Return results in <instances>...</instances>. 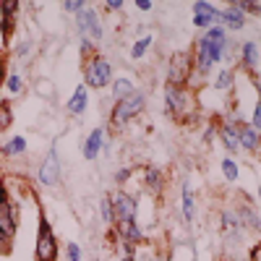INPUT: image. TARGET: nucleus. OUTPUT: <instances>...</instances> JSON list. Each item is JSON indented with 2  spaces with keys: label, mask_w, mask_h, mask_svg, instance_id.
Segmentation results:
<instances>
[{
  "label": "nucleus",
  "mask_w": 261,
  "mask_h": 261,
  "mask_svg": "<svg viewBox=\"0 0 261 261\" xmlns=\"http://www.w3.org/2000/svg\"><path fill=\"white\" fill-rule=\"evenodd\" d=\"M222 225H225V230H238L241 220H238V214H230V212H225V214H222Z\"/></svg>",
  "instance_id": "bb28decb"
},
{
  "label": "nucleus",
  "mask_w": 261,
  "mask_h": 261,
  "mask_svg": "<svg viewBox=\"0 0 261 261\" xmlns=\"http://www.w3.org/2000/svg\"><path fill=\"white\" fill-rule=\"evenodd\" d=\"M191 105H193V97H191L188 89H180V86H165V110L178 123H186L193 115Z\"/></svg>",
  "instance_id": "f03ea898"
},
{
  "label": "nucleus",
  "mask_w": 261,
  "mask_h": 261,
  "mask_svg": "<svg viewBox=\"0 0 261 261\" xmlns=\"http://www.w3.org/2000/svg\"><path fill=\"white\" fill-rule=\"evenodd\" d=\"M238 220H241V225H248V227H253V230H261V220H258V214L256 212H251V209H241V217H238Z\"/></svg>",
  "instance_id": "5701e85b"
},
{
  "label": "nucleus",
  "mask_w": 261,
  "mask_h": 261,
  "mask_svg": "<svg viewBox=\"0 0 261 261\" xmlns=\"http://www.w3.org/2000/svg\"><path fill=\"white\" fill-rule=\"evenodd\" d=\"M113 212H115V225L125 220H136V199L125 191H118L113 196Z\"/></svg>",
  "instance_id": "6e6552de"
},
{
  "label": "nucleus",
  "mask_w": 261,
  "mask_h": 261,
  "mask_svg": "<svg viewBox=\"0 0 261 261\" xmlns=\"http://www.w3.org/2000/svg\"><path fill=\"white\" fill-rule=\"evenodd\" d=\"M144 188H146L149 193H162V188H165V175H162V170L146 167V170H144Z\"/></svg>",
  "instance_id": "4468645a"
},
{
  "label": "nucleus",
  "mask_w": 261,
  "mask_h": 261,
  "mask_svg": "<svg viewBox=\"0 0 261 261\" xmlns=\"http://www.w3.org/2000/svg\"><path fill=\"white\" fill-rule=\"evenodd\" d=\"M3 79H6L3 76V60H0V84H3Z\"/></svg>",
  "instance_id": "4c0bfd02"
},
{
  "label": "nucleus",
  "mask_w": 261,
  "mask_h": 261,
  "mask_svg": "<svg viewBox=\"0 0 261 261\" xmlns=\"http://www.w3.org/2000/svg\"><path fill=\"white\" fill-rule=\"evenodd\" d=\"M258 199H261V186H258Z\"/></svg>",
  "instance_id": "ea45409f"
},
{
  "label": "nucleus",
  "mask_w": 261,
  "mask_h": 261,
  "mask_svg": "<svg viewBox=\"0 0 261 261\" xmlns=\"http://www.w3.org/2000/svg\"><path fill=\"white\" fill-rule=\"evenodd\" d=\"M241 58H243V65H246L248 71H256L258 68V45H256V42H243Z\"/></svg>",
  "instance_id": "dca6fc26"
},
{
  "label": "nucleus",
  "mask_w": 261,
  "mask_h": 261,
  "mask_svg": "<svg viewBox=\"0 0 261 261\" xmlns=\"http://www.w3.org/2000/svg\"><path fill=\"white\" fill-rule=\"evenodd\" d=\"M63 8L71 11V13H81V11H84V3H79V0H71V3H65Z\"/></svg>",
  "instance_id": "72a5a7b5"
},
{
  "label": "nucleus",
  "mask_w": 261,
  "mask_h": 261,
  "mask_svg": "<svg viewBox=\"0 0 261 261\" xmlns=\"http://www.w3.org/2000/svg\"><path fill=\"white\" fill-rule=\"evenodd\" d=\"M130 92H134V84H130V79H115V84H113V97H115V102L118 99H123V97H128Z\"/></svg>",
  "instance_id": "aec40b11"
},
{
  "label": "nucleus",
  "mask_w": 261,
  "mask_h": 261,
  "mask_svg": "<svg viewBox=\"0 0 261 261\" xmlns=\"http://www.w3.org/2000/svg\"><path fill=\"white\" fill-rule=\"evenodd\" d=\"M251 128H253V130H261V97H258V102H256V107H253V115H251Z\"/></svg>",
  "instance_id": "c85d7f7f"
},
{
  "label": "nucleus",
  "mask_w": 261,
  "mask_h": 261,
  "mask_svg": "<svg viewBox=\"0 0 261 261\" xmlns=\"http://www.w3.org/2000/svg\"><path fill=\"white\" fill-rule=\"evenodd\" d=\"M151 42H154V37H141L139 42H136V45H134V50H130V58H134V60H141L144 55H146V50L151 47Z\"/></svg>",
  "instance_id": "4be33fe9"
},
{
  "label": "nucleus",
  "mask_w": 261,
  "mask_h": 261,
  "mask_svg": "<svg viewBox=\"0 0 261 261\" xmlns=\"http://www.w3.org/2000/svg\"><path fill=\"white\" fill-rule=\"evenodd\" d=\"M128 178H130V167H120V170L115 172V183H120V186H123Z\"/></svg>",
  "instance_id": "7c9ffc66"
},
{
  "label": "nucleus",
  "mask_w": 261,
  "mask_h": 261,
  "mask_svg": "<svg viewBox=\"0 0 261 261\" xmlns=\"http://www.w3.org/2000/svg\"><path fill=\"white\" fill-rule=\"evenodd\" d=\"M37 258H39V261H55V258H58V243H55V235H53L47 220H39V232H37Z\"/></svg>",
  "instance_id": "423d86ee"
},
{
  "label": "nucleus",
  "mask_w": 261,
  "mask_h": 261,
  "mask_svg": "<svg viewBox=\"0 0 261 261\" xmlns=\"http://www.w3.org/2000/svg\"><path fill=\"white\" fill-rule=\"evenodd\" d=\"M183 217H186V222H193V214H196V204H193V191H191V186L186 183L183 186Z\"/></svg>",
  "instance_id": "6ab92c4d"
},
{
  "label": "nucleus",
  "mask_w": 261,
  "mask_h": 261,
  "mask_svg": "<svg viewBox=\"0 0 261 261\" xmlns=\"http://www.w3.org/2000/svg\"><path fill=\"white\" fill-rule=\"evenodd\" d=\"M76 24H79V32L84 34V39L89 37V39H102V21L97 16V11H89V8H84L79 16H76Z\"/></svg>",
  "instance_id": "0eeeda50"
},
{
  "label": "nucleus",
  "mask_w": 261,
  "mask_h": 261,
  "mask_svg": "<svg viewBox=\"0 0 261 261\" xmlns=\"http://www.w3.org/2000/svg\"><path fill=\"white\" fill-rule=\"evenodd\" d=\"M193 16H206L212 18V24H217L220 21V8L214 3H206V0H199V3H193Z\"/></svg>",
  "instance_id": "a211bd4d"
},
{
  "label": "nucleus",
  "mask_w": 261,
  "mask_h": 261,
  "mask_svg": "<svg viewBox=\"0 0 261 261\" xmlns=\"http://www.w3.org/2000/svg\"><path fill=\"white\" fill-rule=\"evenodd\" d=\"M105 146V130L102 128H94L89 136H86V141H84V146H81V151H84V160H97V154H99V149Z\"/></svg>",
  "instance_id": "9b49d317"
},
{
  "label": "nucleus",
  "mask_w": 261,
  "mask_h": 261,
  "mask_svg": "<svg viewBox=\"0 0 261 261\" xmlns=\"http://www.w3.org/2000/svg\"><path fill=\"white\" fill-rule=\"evenodd\" d=\"M134 261H157V256L151 253V251H139V253L134 256Z\"/></svg>",
  "instance_id": "473e14b6"
},
{
  "label": "nucleus",
  "mask_w": 261,
  "mask_h": 261,
  "mask_svg": "<svg viewBox=\"0 0 261 261\" xmlns=\"http://www.w3.org/2000/svg\"><path fill=\"white\" fill-rule=\"evenodd\" d=\"M238 136H241V146L253 151V154L261 149V136H258V130H253L251 125H238Z\"/></svg>",
  "instance_id": "ddd939ff"
},
{
  "label": "nucleus",
  "mask_w": 261,
  "mask_h": 261,
  "mask_svg": "<svg viewBox=\"0 0 261 261\" xmlns=\"http://www.w3.org/2000/svg\"><path fill=\"white\" fill-rule=\"evenodd\" d=\"M24 149H27V139H24V136H16V139H11V141L3 146V151H6L8 157H13V154H21Z\"/></svg>",
  "instance_id": "b1692460"
},
{
  "label": "nucleus",
  "mask_w": 261,
  "mask_h": 261,
  "mask_svg": "<svg viewBox=\"0 0 261 261\" xmlns=\"http://www.w3.org/2000/svg\"><path fill=\"white\" fill-rule=\"evenodd\" d=\"M6 86H8V92H13V94L21 92V76H18V73H11L8 81H6Z\"/></svg>",
  "instance_id": "c756f323"
},
{
  "label": "nucleus",
  "mask_w": 261,
  "mask_h": 261,
  "mask_svg": "<svg viewBox=\"0 0 261 261\" xmlns=\"http://www.w3.org/2000/svg\"><path fill=\"white\" fill-rule=\"evenodd\" d=\"M222 144H225L230 151L241 149V136H238V125H235V123H225V125H222Z\"/></svg>",
  "instance_id": "f3484780"
},
{
  "label": "nucleus",
  "mask_w": 261,
  "mask_h": 261,
  "mask_svg": "<svg viewBox=\"0 0 261 261\" xmlns=\"http://www.w3.org/2000/svg\"><path fill=\"white\" fill-rule=\"evenodd\" d=\"M144 107H146V94L139 92V89H134V92H130L128 97H123V99H118L115 107H113V113H110L113 128H123L130 118H136Z\"/></svg>",
  "instance_id": "f257e3e1"
},
{
  "label": "nucleus",
  "mask_w": 261,
  "mask_h": 261,
  "mask_svg": "<svg viewBox=\"0 0 261 261\" xmlns=\"http://www.w3.org/2000/svg\"><path fill=\"white\" fill-rule=\"evenodd\" d=\"M11 123H13V118H11V110H8L6 105H0V130H6Z\"/></svg>",
  "instance_id": "cd10ccee"
},
{
  "label": "nucleus",
  "mask_w": 261,
  "mask_h": 261,
  "mask_svg": "<svg viewBox=\"0 0 261 261\" xmlns=\"http://www.w3.org/2000/svg\"><path fill=\"white\" fill-rule=\"evenodd\" d=\"M136 8H139V11H151V0H139Z\"/></svg>",
  "instance_id": "e433bc0d"
},
{
  "label": "nucleus",
  "mask_w": 261,
  "mask_h": 261,
  "mask_svg": "<svg viewBox=\"0 0 261 261\" xmlns=\"http://www.w3.org/2000/svg\"><path fill=\"white\" fill-rule=\"evenodd\" d=\"M217 24H220L225 32H227V29H230V32H238V29L246 27V13L238 8L235 3H230L227 8L220 11V21H217Z\"/></svg>",
  "instance_id": "9d476101"
},
{
  "label": "nucleus",
  "mask_w": 261,
  "mask_h": 261,
  "mask_svg": "<svg viewBox=\"0 0 261 261\" xmlns=\"http://www.w3.org/2000/svg\"><path fill=\"white\" fill-rule=\"evenodd\" d=\"M214 86H217V89H230V86H232V71H222L220 76H217Z\"/></svg>",
  "instance_id": "a878e982"
},
{
  "label": "nucleus",
  "mask_w": 261,
  "mask_h": 261,
  "mask_svg": "<svg viewBox=\"0 0 261 261\" xmlns=\"http://www.w3.org/2000/svg\"><path fill=\"white\" fill-rule=\"evenodd\" d=\"M193 53H175L170 58L167 65V86H180V89H188V81L193 76Z\"/></svg>",
  "instance_id": "7ed1b4c3"
},
{
  "label": "nucleus",
  "mask_w": 261,
  "mask_h": 261,
  "mask_svg": "<svg viewBox=\"0 0 261 261\" xmlns=\"http://www.w3.org/2000/svg\"><path fill=\"white\" fill-rule=\"evenodd\" d=\"M105 6L110 8V11H118V8H123V0H107Z\"/></svg>",
  "instance_id": "c9c22d12"
},
{
  "label": "nucleus",
  "mask_w": 261,
  "mask_h": 261,
  "mask_svg": "<svg viewBox=\"0 0 261 261\" xmlns=\"http://www.w3.org/2000/svg\"><path fill=\"white\" fill-rule=\"evenodd\" d=\"M118 235H120V243H141L144 241V232L141 227L136 225V220H125V222H118Z\"/></svg>",
  "instance_id": "f8f14e48"
},
{
  "label": "nucleus",
  "mask_w": 261,
  "mask_h": 261,
  "mask_svg": "<svg viewBox=\"0 0 261 261\" xmlns=\"http://www.w3.org/2000/svg\"><path fill=\"white\" fill-rule=\"evenodd\" d=\"M251 261H261V243L251 248Z\"/></svg>",
  "instance_id": "f704fd0d"
},
{
  "label": "nucleus",
  "mask_w": 261,
  "mask_h": 261,
  "mask_svg": "<svg viewBox=\"0 0 261 261\" xmlns=\"http://www.w3.org/2000/svg\"><path fill=\"white\" fill-rule=\"evenodd\" d=\"M110 81H113V65L102 55L94 53L84 65V84L92 86V89H102V86H107Z\"/></svg>",
  "instance_id": "39448f33"
},
{
  "label": "nucleus",
  "mask_w": 261,
  "mask_h": 261,
  "mask_svg": "<svg viewBox=\"0 0 261 261\" xmlns=\"http://www.w3.org/2000/svg\"><path fill=\"white\" fill-rule=\"evenodd\" d=\"M227 50L225 47H220V45H214V42H209L204 34L196 39V50H193V63H196V71H199L201 76H206L209 71H212V65L217 63V60H222V55H225Z\"/></svg>",
  "instance_id": "20e7f679"
},
{
  "label": "nucleus",
  "mask_w": 261,
  "mask_h": 261,
  "mask_svg": "<svg viewBox=\"0 0 261 261\" xmlns=\"http://www.w3.org/2000/svg\"><path fill=\"white\" fill-rule=\"evenodd\" d=\"M86 105H89V92H86V86L81 84V86H76L73 97L68 99V113L71 115H81L86 110Z\"/></svg>",
  "instance_id": "2eb2a0df"
},
{
  "label": "nucleus",
  "mask_w": 261,
  "mask_h": 261,
  "mask_svg": "<svg viewBox=\"0 0 261 261\" xmlns=\"http://www.w3.org/2000/svg\"><path fill=\"white\" fill-rule=\"evenodd\" d=\"M81 258V248L76 243H68V261H79Z\"/></svg>",
  "instance_id": "2f4dec72"
},
{
  "label": "nucleus",
  "mask_w": 261,
  "mask_h": 261,
  "mask_svg": "<svg viewBox=\"0 0 261 261\" xmlns=\"http://www.w3.org/2000/svg\"><path fill=\"white\" fill-rule=\"evenodd\" d=\"M60 180V162H58V154H55V149L50 151V154L45 157V162L39 165V183L42 186H58Z\"/></svg>",
  "instance_id": "1a4fd4ad"
},
{
  "label": "nucleus",
  "mask_w": 261,
  "mask_h": 261,
  "mask_svg": "<svg viewBox=\"0 0 261 261\" xmlns=\"http://www.w3.org/2000/svg\"><path fill=\"white\" fill-rule=\"evenodd\" d=\"M120 261H134V258H130V256H125V258H120Z\"/></svg>",
  "instance_id": "58836bf2"
},
{
  "label": "nucleus",
  "mask_w": 261,
  "mask_h": 261,
  "mask_svg": "<svg viewBox=\"0 0 261 261\" xmlns=\"http://www.w3.org/2000/svg\"><path fill=\"white\" fill-rule=\"evenodd\" d=\"M99 214H102L105 225H115V212H113V199L110 196H105V199L99 201Z\"/></svg>",
  "instance_id": "412c9836"
},
{
  "label": "nucleus",
  "mask_w": 261,
  "mask_h": 261,
  "mask_svg": "<svg viewBox=\"0 0 261 261\" xmlns=\"http://www.w3.org/2000/svg\"><path fill=\"white\" fill-rule=\"evenodd\" d=\"M162 261H170V258H162Z\"/></svg>",
  "instance_id": "a19ab883"
},
{
  "label": "nucleus",
  "mask_w": 261,
  "mask_h": 261,
  "mask_svg": "<svg viewBox=\"0 0 261 261\" xmlns=\"http://www.w3.org/2000/svg\"><path fill=\"white\" fill-rule=\"evenodd\" d=\"M222 175H225L230 183H235V180H238V162H235V160H230V157H227V160H222Z\"/></svg>",
  "instance_id": "393cba45"
}]
</instances>
